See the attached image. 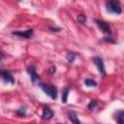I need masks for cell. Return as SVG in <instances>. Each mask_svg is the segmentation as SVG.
<instances>
[{"label":"cell","instance_id":"19","mask_svg":"<svg viewBox=\"0 0 124 124\" xmlns=\"http://www.w3.org/2000/svg\"><path fill=\"white\" fill-rule=\"evenodd\" d=\"M17 1H21V0H17Z\"/></svg>","mask_w":124,"mask_h":124},{"label":"cell","instance_id":"2","mask_svg":"<svg viewBox=\"0 0 124 124\" xmlns=\"http://www.w3.org/2000/svg\"><path fill=\"white\" fill-rule=\"evenodd\" d=\"M106 8L107 11L110 14L114 15H120L122 13V8L117 0H107L106 1Z\"/></svg>","mask_w":124,"mask_h":124},{"label":"cell","instance_id":"15","mask_svg":"<svg viewBox=\"0 0 124 124\" xmlns=\"http://www.w3.org/2000/svg\"><path fill=\"white\" fill-rule=\"evenodd\" d=\"M97 105H98V102L96 101V100H92V101H90V103L88 104V106H87V108H88V109H93V108H95L96 107H97Z\"/></svg>","mask_w":124,"mask_h":124},{"label":"cell","instance_id":"6","mask_svg":"<svg viewBox=\"0 0 124 124\" xmlns=\"http://www.w3.org/2000/svg\"><path fill=\"white\" fill-rule=\"evenodd\" d=\"M0 76H1V78H2V79H3L4 82H6V83H11V84H15V78H14L13 75H12L9 71L1 70Z\"/></svg>","mask_w":124,"mask_h":124},{"label":"cell","instance_id":"8","mask_svg":"<svg viewBox=\"0 0 124 124\" xmlns=\"http://www.w3.org/2000/svg\"><path fill=\"white\" fill-rule=\"evenodd\" d=\"M42 116H43L44 119H46V120H49V119H51L52 116H53V111H52L49 108H47V107H46V108H44Z\"/></svg>","mask_w":124,"mask_h":124},{"label":"cell","instance_id":"13","mask_svg":"<svg viewBox=\"0 0 124 124\" xmlns=\"http://www.w3.org/2000/svg\"><path fill=\"white\" fill-rule=\"evenodd\" d=\"M84 84L88 87H96L97 86V82L93 79H90V78H87L84 80Z\"/></svg>","mask_w":124,"mask_h":124},{"label":"cell","instance_id":"18","mask_svg":"<svg viewBox=\"0 0 124 124\" xmlns=\"http://www.w3.org/2000/svg\"><path fill=\"white\" fill-rule=\"evenodd\" d=\"M4 58H5V55H4V53H3V52H1V62H3Z\"/></svg>","mask_w":124,"mask_h":124},{"label":"cell","instance_id":"14","mask_svg":"<svg viewBox=\"0 0 124 124\" xmlns=\"http://www.w3.org/2000/svg\"><path fill=\"white\" fill-rule=\"evenodd\" d=\"M77 20H78V23L83 24V23H85V21H86V16H85V15H83V14H80V15H78V16Z\"/></svg>","mask_w":124,"mask_h":124},{"label":"cell","instance_id":"5","mask_svg":"<svg viewBox=\"0 0 124 124\" xmlns=\"http://www.w3.org/2000/svg\"><path fill=\"white\" fill-rule=\"evenodd\" d=\"M33 29H28V30H25V31H13L12 34L16 36V37H19L21 39H30L32 36H33Z\"/></svg>","mask_w":124,"mask_h":124},{"label":"cell","instance_id":"17","mask_svg":"<svg viewBox=\"0 0 124 124\" xmlns=\"http://www.w3.org/2000/svg\"><path fill=\"white\" fill-rule=\"evenodd\" d=\"M48 72H49L50 74H52V73H54V72H55V67H52V68H50Z\"/></svg>","mask_w":124,"mask_h":124},{"label":"cell","instance_id":"4","mask_svg":"<svg viewBox=\"0 0 124 124\" xmlns=\"http://www.w3.org/2000/svg\"><path fill=\"white\" fill-rule=\"evenodd\" d=\"M94 21H95V23L97 24V26L103 31V33H105V34H107V35H108V36L111 35V28H110V26H109L107 22H105V21H103V20H100V19H97V18H96Z\"/></svg>","mask_w":124,"mask_h":124},{"label":"cell","instance_id":"11","mask_svg":"<svg viewBox=\"0 0 124 124\" xmlns=\"http://www.w3.org/2000/svg\"><path fill=\"white\" fill-rule=\"evenodd\" d=\"M77 56H78V53H76V52H73V51L68 52V53H67V56H66L68 63L72 64V63L75 61V59L77 58Z\"/></svg>","mask_w":124,"mask_h":124},{"label":"cell","instance_id":"10","mask_svg":"<svg viewBox=\"0 0 124 124\" xmlns=\"http://www.w3.org/2000/svg\"><path fill=\"white\" fill-rule=\"evenodd\" d=\"M69 93H70V88L69 87H65L62 91V97H61V100H62V103H67L68 101V96H69Z\"/></svg>","mask_w":124,"mask_h":124},{"label":"cell","instance_id":"7","mask_svg":"<svg viewBox=\"0 0 124 124\" xmlns=\"http://www.w3.org/2000/svg\"><path fill=\"white\" fill-rule=\"evenodd\" d=\"M27 73L30 75V78H31L32 83L35 84L37 81L40 80V76L37 74V72H36V70H35L34 67H28L27 68Z\"/></svg>","mask_w":124,"mask_h":124},{"label":"cell","instance_id":"12","mask_svg":"<svg viewBox=\"0 0 124 124\" xmlns=\"http://www.w3.org/2000/svg\"><path fill=\"white\" fill-rule=\"evenodd\" d=\"M115 120H116V122H118L120 124H124V110L117 111Z\"/></svg>","mask_w":124,"mask_h":124},{"label":"cell","instance_id":"1","mask_svg":"<svg viewBox=\"0 0 124 124\" xmlns=\"http://www.w3.org/2000/svg\"><path fill=\"white\" fill-rule=\"evenodd\" d=\"M39 86L42 88V90L52 100H55L57 98V88L55 85L51 83H43L41 82Z\"/></svg>","mask_w":124,"mask_h":124},{"label":"cell","instance_id":"3","mask_svg":"<svg viewBox=\"0 0 124 124\" xmlns=\"http://www.w3.org/2000/svg\"><path fill=\"white\" fill-rule=\"evenodd\" d=\"M92 61L96 65V67L98 68V71H99L100 75L102 77H105L106 76V70H105V65H104L103 59L99 56H94V57H92Z\"/></svg>","mask_w":124,"mask_h":124},{"label":"cell","instance_id":"16","mask_svg":"<svg viewBox=\"0 0 124 124\" xmlns=\"http://www.w3.org/2000/svg\"><path fill=\"white\" fill-rule=\"evenodd\" d=\"M16 112L18 115H21V116L25 115V113H26V111H25V108H19Z\"/></svg>","mask_w":124,"mask_h":124},{"label":"cell","instance_id":"9","mask_svg":"<svg viewBox=\"0 0 124 124\" xmlns=\"http://www.w3.org/2000/svg\"><path fill=\"white\" fill-rule=\"evenodd\" d=\"M68 117H69L70 121L73 122V123H78V124L80 123V120L78 119L77 112L74 111V110H70V111H68Z\"/></svg>","mask_w":124,"mask_h":124}]
</instances>
